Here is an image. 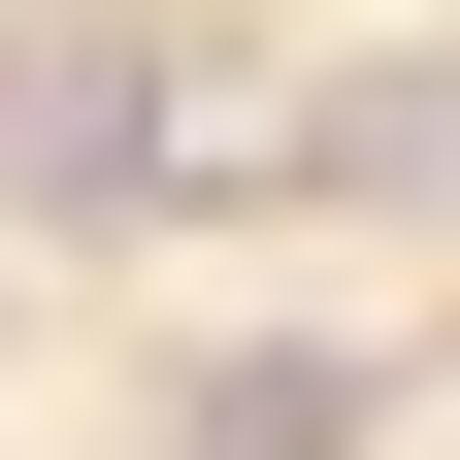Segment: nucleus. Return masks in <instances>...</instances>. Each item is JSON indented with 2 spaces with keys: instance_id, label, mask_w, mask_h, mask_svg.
<instances>
[{
  "instance_id": "f257e3e1",
  "label": "nucleus",
  "mask_w": 460,
  "mask_h": 460,
  "mask_svg": "<svg viewBox=\"0 0 460 460\" xmlns=\"http://www.w3.org/2000/svg\"><path fill=\"white\" fill-rule=\"evenodd\" d=\"M0 164H33V230H99V198L164 164V66H33V99H0Z\"/></svg>"
},
{
  "instance_id": "f03ea898",
  "label": "nucleus",
  "mask_w": 460,
  "mask_h": 460,
  "mask_svg": "<svg viewBox=\"0 0 460 460\" xmlns=\"http://www.w3.org/2000/svg\"><path fill=\"white\" fill-rule=\"evenodd\" d=\"M198 460H362V362H329V329H230L198 362Z\"/></svg>"
},
{
  "instance_id": "7ed1b4c3",
  "label": "nucleus",
  "mask_w": 460,
  "mask_h": 460,
  "mask_svg": "<svg viewBox=\"0 0 460 460\" xmlns=\"http://www.w3.org/2000/svg\"><path fill=\"white\" fill-rule=\"evenodd\" d=\"M329 164H362V198H460V66H394V99H329Z\"/></svg>"
}]
</instances>
